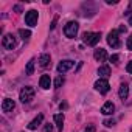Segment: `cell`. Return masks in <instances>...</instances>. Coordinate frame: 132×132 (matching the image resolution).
Returning a JSON list of instances; mask_svg holds the SVG:
<instances>
[{
	"instance_id": "cell-25",
	"label": "cell",
	"mask_w": 132,
	"mask_h": 132,
	"mask_svg": "<svg viewBox=\"0 0 132 132\" xmlns=\"http://www.w3.org/2000/svg\"><path fill=\"white\" fill-rule=\"evenodd\" d=\"M53 130V126L48 123V124H45V127H44V132H51Z\"/></svg>"
},
{
	"instance_id": "cell-22",
	"label": "cell",
	"mask_w": 132,
	"mask_h": 132,
	"mask_svg": "<svg viewBox=\"0 0 132 132\" xmlns=\"http://www.w3.org/2000/svg\"><path fill=\"white\" fill-rule=\"evenodd\" d=\"M126 45H127V50H130V51H132V34L127 37V42H126Z\"/></svg>"
},
{
	"instance_id": "cell-17",
	"label": "cell",
	"mask_w": 132,
	"mask_h": 132,
	"mask_svg": "<svg viewBox=\"0 0 132 132\" xmlns=\"http://www.w3.org/2000/svg\"><path fill=\"white\" fill-rule=\"evenodd\" d=\"M98 75L100 76H109L110 75V67H109V65H101V67L98 69Z\"/></svg>"
},
{
	"instance_id": "cell-8",
	"label": "cell",
	"mask_w": 132,
	"mask_h": 132,
	"mask_svg": "<svg viewBox=\"0 0 132 132\" xmlns=\"http://www.w3.org/2000/svg\"><path fill=\"white\" fill-rule=\"evenodd\" d=\"M95 89H96L100 93H107L109 89H110V86H109L107 79H98V81L95 82Z\"/></svg>"
},
{
	"instance_id": "cell-21",
	"label": "cell",
	"mask_w": 132,
	"mask_h": 132,
	"mask_svg": "<svg viewBox=\"0 0 132 132\" xmlns=\"http://www.w3.org/2000/svg\"><path fill=\"white\" fill-rule=\"evenodd\" d=\"M118 59H120V56H118V54H112V56L109 57V61H110V62H113V64H117V62H118Z\"/></svg>"
},
{
	"instance_id": "cell-19",
	"label": "cell",
	"mask_w": 132,
	"mask_h": 132,
	"mask_svg": "<svg viewBox=\"0 0 132 132\" xmlns=\"http://www.w3.org/2000/svg\"><path fill=\"white\" fill-rule=\"evenodd\" d=\"M34 72V59H30L27 64V75H33Z\"/></svg>"
},
{
	"instance_id": "cell-16",
	"label": "cell",
	"mask_w": 132,
	"mask_h": 132,
	"mask_svg": "<svg viewBox=\"0 0 132 132\" xmlns=\"http://www.w3.org/2000/svg\"><path fill=\"white\" fill-rule=\"evenodd\" d=\"M48 64H50V54H47V53L40 54V57H39V65H40V67H47Z\"/></svg>"
},
{
	"instance_id": "cell-26",
	"label": "cell",
	"mask_w": 132,
	"mask_h": 132,
	"mask_svg": "<svg viewBox=\"0 0 132 132\" xmlns=\"http://www.w3.org/2000/svg\"><path fill=\"white\" fill-rule=\"evenodd\" d=\"M84 132H95V126H93V124H90V126H89Z\"/></svg>"
},
{
	"instance_id": "cell-3",
	"label": "cell",
	"mask_w": 132,
	"mask_h": 132,
	"mask_svg": "<svg viewBox=\"0 0 132 132\" xmlns=\"http://www.w3.org/2000/svg\"><path fill=\"white\" fill-rule=\"evenodd\" d=\"M19 98H20V101L22 103H30L33 98H34V89L33 87H23L22 90H20V95H19Z\"/></svg>"
},
{
	"instance_id": "cell-6",
	"label": "cell",
	"mask_w": 132,
	"mask_h": 132,
	"mask_svg": "<svg viewBox=\"0 0 132 132\" xmlns=\"http://www.w3.org/2000/svg\"><path fill=\"white\" fill-rule=\"evenodd\" d=\"M2 45L6 50H13L16 47V37H14V34H5L3 39H2Z\"/></svg>"
},
{
	"instance_id": "cell-24",
	"label": "cell",
	"mask_w": 132,
	"mask_h": 132,
	"mask_svg": "<svg viewBox=\"0 0 132 132\" xmlns=\"http://www.w3.org/2000/svg\"><path fill=\"white\" fill-rule=\"evenodd\" d=\"M126 72L132 75V61H129V62H127V65H126Z\"/></svg>"
},
{
	"instance_id": "cell-18",
	"label": "cell",
	"mask_w": 132,
	"mask_h": 132,
	"mask_svg": "<svg viewBox=\"0 0 132 132\" xmlns=\"http://www.w3.org/2000/svg\"><path fill=\"white\" fill-rule=\"evenodd\" d=\"M19 34H20V37H22L23 40H27V39L31 37V31H30V30H23V28H20V30H19Z\"/></svg>"
},
{
	"instance_id": "cell-20",
	"label": "cell",
	"mask_w": 132,
	"mask_h": 132,
	"mask_svg": "<svg viewBox=\"0 0 132 132\" xmlns=\"http://www.w3.org/2000/svg\"><path fill=\"white\" fill-rule=\"evenodd\" d=\"M62 84H64V78H62V76L59 75V76H57V78L54 79V87H56V89H59V87H61Z\"/></svg>"
},
{
	"instance_id": "cell-1",
	"label": "cell",
	"mask_w": 132,
	"mask_h": 132,
	"mask_svg": "<svg viewBox=\"0 0 132 132\" xmlns=\"http://www.w3.org/2000/svg\"><path fill=\"white\" fill-rule=\"evenodd\" d=\"M78 28H79L78 22L72 20V22H69L67 25L64 27V34L67 36L69 39H73V37H76V34H78Z\"/></svg>"
},
{
	"instance_id": "cell-15",
	"label": "cell",
	"mask_w": 132,
	"mask_h": 132,
	"mask_svg": "<svg viewBox=\"0 0 132 132\" xmlns=\"http://www.w3.org/2000/svg\"><path fill=\"white\" fill-rule=\"evenodd\" d=\"M54 123H56L59 132H62V127H64V113H56L54 115Z\"/></svg>"
},
{
	"instance_id": "cell-23",
	"label": "cell",
	"mask_w": 132,
	"mask_h": 132,
	"mask_svg": "<svg viewBox=\"0 0 132 132\" xmlns=\"http://www.w3.org/2000/svg\"><path fill=\"white\" fill-rule=\"evenodd\" d=\"M113 124H115L113 120H106V121H104V126H106V127H112Z\"/></svg>"
},
{
	"instance_id": "cell-7",
	"label": "cell",
	"mask_w": 132,
	"mask_h": 132,
	"mask_svg": "<svg viewBox=\"0 0 132 132\" xmlns=\"http://www.w3.org/2000/svg\"><path fill=\"white\" fill-rule=\"evenodd\" d=\"M73 65H75V61H72V59H64V61H61L59 65H57V72H59V73H64V72L70 70Z\"/></svg>"
},
{
	"instance_id": "cell-30",
	"label": "cell",
	"mask_w": 132,
	"mask_h": 132,
	"mask_svg": "<svg viewBox=\"0 0 132 132\" xmlns=\"http://www.w3.org/2000/svg\"><path fill=\"white\" fill-rule=\"evenodd\" d=\"M124 31H126V27H124V25H123V27H120V33H124Z\"/></svg>"
},
{
	"instance_id": "cell-31",
	"label": "cell",
	"mask_w": 132,
	"mask_h": 132,
	"mask_svg": "<svg viewBox=\"0 0 132 132\" xmlns=\"http://www.w3.org/2000/svg\"><path fill=\"white\" fill-rule=\"evenodd\" d=\"M129 25H132V16L129 17Z\"/></svg>"
},
{
	"instance_id": "cell-2",
	"label": "cell",
	"mask_w": 132,
	"mask_h": 132,
	"mask_svg": "<svg viewBox=\"0 0 132 132\" xmlns=\"http://www.w3.org/2000/svg\"><path fill=\"white\" fill-rule=\"evenodd\" d=\"M100 39H101V34L100 33H84L82 34V42L87 44V45H90V47L96 45L100 42Z\"/></svg>"
},
{
	"instance_id": "cell-11",
	"label": "cell",
	"mask_w": 132,
	"mask_h": 132,
	"mask_svg": "<svg viewBox=\"0 0 132 132\" xmlns=\"http://www.w3.org/2000/svg\"><path fill=\"white\" fill-rule=\"evenodd\" d=\"M93 57H95L98 62H104V61H106V57H107V53H106V50H104V48H98V50H95Z\"/></svg>"
},
{
	"instance_id": "cell-4",
	"label": "cell",
	"mask_w": 132,
	"mask_h": 132,
	"mask_svg": "<svg viewBox=\"0 0 132 132\" xmlns=\"http://www.w3.org/2000/svg\"><path fill=\"white\" fill-rule=\"evenodd\" d=\"M37 19H39V13L36 10H31L25 14V23L28 27H36L37 25Z\"/></svg>"
},
{
	"instance_id": "cell-27",
	"label": "cell",
	"mask_w": 132,
	"mask_h": 132,
	"mask_svg": "<svg viewBox=\"0 0 132 132\" xmlns=\"http://www.w3.org/2000/svg\"><path fill=\"white\" fill-rule=\"evenodd\" d=\"M14 11H16V13H22V6H20V5H16V6H14Z\"/></svg>"
},
{
	"instance_id": "cell-12",
	"label": "cell",
	"mask_w": 132,
	"mask_h": 132,
	"mask_svg": "<svg viewBox=\"0 0 132 132\" xmlns=\"http://www.w3.org/2000/svg\"><path fill=\"white\" fill-rule=\"evenodd\" d=\"M14 101L13 100H10V98H5L3 100V103H2V110L3 112H11L13 109H14Z\"/></svg>"
},
{
	"instance_id": "cell-10",
	"label": "cell",
	"mask_w": 132,
	"mask_h": 132,
	"mask_svg": "<svg viewBox=\"0 0 132 132\" xmlns=\"http://www.w3.org/2000/svg\"><path fill=\"white\" fill-rule=\"evenodd\" d=\"M42 121H44V115H42V113H39V115H37V117H36V118H34V120L30 123V124H28V129H30V130H34V129H37V127L42 124Z\"/></svg>"
},
{
	"instance_id": "cell-13",
	"label": "cell",
	"mask_w": 132,
	"mask_h": 132,
	"mask_svg": "<svg viewBox=\"0 0 132 132\" xmlns=\"http://www.w3.org/2000/svg\"><path fill=\"white\" fill-rule=\"evenodd\" d=\"M39 86L42 87V89H50V86H51V79H50V76L48 75H42L40 76V79H39Z\"/></svg>"
},
{
	"instance_id": "cell-9",
	"label": "cell",
	"mask_w": 132,
	"mask_h": 132,
	"mask_svg": "<svg viewBox=\"0 0 132 132\" xmlns=\"http://www.w3.org/2000/svg\"><path fill=\"white\" fill-rule=\"evenodd\" d=\"M113 110H115V104H113L112 101L104 103V104H103V107H101V113H104V115H112V113H113Z\"/></svg>"
},
{
	"instance_id": "cell-28",
	"label": "cell",
	"mask_w": 132,
	"mask_h": 132,
	"mask_svg": "<svg viewBox=\"0 0 132 132\" xmlns=\"http://www.w3.org/2000/svg\"><path fill=\"white\" fill-rule=\"evenodd\" d=\"M56 22H57V17H54V19H53V22H51L50 28H54V27H56Z\"/></svg>"
},
{
	"instance_id": "cell-5",
	"label": "cell",
	"mask_w": 132,
	"mask_h": 132,
	"mask_svg": "<svg viewBox=\"0 0 132 132\" xmlns=\"http://www.w3.org/2000/svg\"><path fill=\"white\" fill-rule=\"evenodd\" d=\"M107 44H109L112 48H118V47H120V37H118V31H117V30H112V31L107 34Z\"/></svg>"
},
{
	"instance_id": "cell-14",
	"label": "cell",
	"mask_w": 132,
	"mask_h": 132,
	"mask_svg": "<svg viewBox=\"0 0 132 132\" xmlns=\"http://www.w3.org/2000/svg\"><path fill=\"white\" fill-rule=\"evenodd\" d=\"M127 95H129V87H127V84H121V86H120V90H118V96H120L121 100H126Z\"/></svg>"
},
{
	"instance_id": "cell-29",
	"label": "cell",
	"mask_w": 132,
	"mask_h": 132,
	"mask_svg": "<svg viewBox=\"0 0 132 132\" xmlns=\"http://www.w3.org/2000/svg\"><path fill=\"white\" fill-rule=\"evenodd\" d=\"M130 11H132V3H130V5H129V8L124 11V14H130Z\"/></svg>"
}]
</instances>
